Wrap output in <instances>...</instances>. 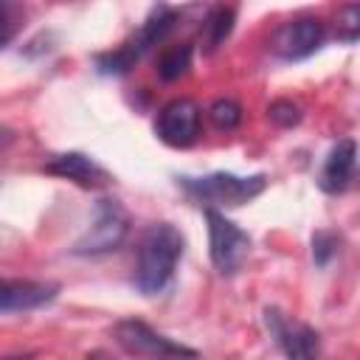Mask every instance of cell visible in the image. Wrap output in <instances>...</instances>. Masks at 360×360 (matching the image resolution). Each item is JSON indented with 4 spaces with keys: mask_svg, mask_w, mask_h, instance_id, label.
<instances>
[{
    "mask_svg": "<svg viewBox=\"0 0 360 360\" xmlns=\"http://www.w3.org/2000/svg\"><path fill=\"white\" fill-rule=\"evenodd\" d=\"M180 256H183V233L169 222L149 225L138 248V264L132 276L135 287L143 295H158L160 290H166Z\"/></svg>",
    "mask_w": 360,
    "mask_h": 360,
    "instance_id": "1",
    "label": "cell"
},
{
    "mask_svg": "<svg viewBox=\"0 0 360 360\" xmlns=\"http://www.w3.org/2000/svg\"><path fill=\"white\" fill-rule=\"evenodd\" d=\"M180 186L205 205H242L264 191L267 177H236L228 172H214L208 177H180Z\"/></svg>",
    "mask_w": 360,
    "mask_h": 360,
    "instance_id": "2",
    "label": "cell"
},
{
    "mask_svg": "<svg viewBox=\"0 0 360 360\" xmlns=\"http://www.w3.org/2000/svg\"><path fill=\"white\" fill-rule=\"evenodd\" d=\"M205 222H208V245H211L214 267L222 276L239 273V267L250 253V236L211 205H205Z\"/></svg>",
    "mask_w": 360,
    "mask_h": 360,
    "instance_id": "3",
    "label": "cell"
},
{
    "mask_svg": "<svg viewBox=\"0 0 360 360\" xmlns=\"http://www.w3.org/2000/svg\"><path fill=\"white\" fill-rule=\"evenodd\" d=\"M127 231H129L127 211L121 208L118 200L104 197L96 205V219H93L90 231L73 245V253L76 256H104V253H112L127 239Z\"/></svg>",
    "mask_w": 360,
    "mask_h": 360,
    "instance_id": "4",
    "label": "cell"
},
{
    "mask_svg": "<svg viewBox=\"0 0 360 360\" xmlns=\"http://www.w3.org/2000/svg\"><path fill=\"white\" fill-rule=\"evenodd\" d=\"M321 42H323V22L315 17H301V20L284 22L267 39L270 51L284 62H295V59L315 53L321 48Z\"/></svg>",
    "mask_w": 360,
    "mask_h": 360,
    "instance_id": "5",
    "label": "cell"
},
{
    "mask_svg": "<svg viewBox=\"0 0 360 360\" xmlns=\"http://www.w3.org/2000/svg\"><path fill=\"white\" fill-rule=\"evenodd\" d=\"M115 340L129 354H143V357H197L194 349L158 335L143 321H118L115 323Z\"/></svg>",
    "mask_w": 360,
    "mask_h": 360,
    "instance_id": "6",
    "label": "cell"
},
{
    "mask_svg": "<svg viewBox=\"0 0 360 360\" xmlns=\"http://www.w3.org/2000/svg\"><path fill=\"white\" fill-rule=\"evenodd\" d=\"M200 107L197 101L191 98H174L169 101L160 112H158V121H155V132L163 143L174 146V149H183V146H191L200 135Z\"/></svg>",
    "mask_w": 360,
    "mask_h": 360,
    "instance_id": "7",
    "label": "cell"
},
{
    "mask_svg": "<svg viewBox=\"0 0 360 360\" xmlns=\"http://www.w3.org/2000/svg\"><path fill=\"white\" fill-rule=\"evenodd\" d=\"M59 292L56 284H37V281H3L0 287V309L8 312H25L37 309L48 301H53Z\"/></svg>",
    "mask_w": 360,
    "mask_h": 360,
    "instance_id": "8",
    "label": "cell"
},
{
    "mask_svg": "<svg viewBox=\"0 0 360 360\" xmlns=\"http://www.w3.org/2000/svg\"><path fill=\"white\" fill-rule=\"evenodd\" d=\"M267 326L273 332V338L278 340V346L284 349V354L290 357H312L318 354V332L309 326H292L287 323L276 309H267Z\"/></svg>",
    "mask_w": 360,
    "mask_h": 360,
    "instance_id": "9",
    "label": "cell"
},
{
    "mask_svg": "<svg viewBox=\"0 0 360 360\" xmlns=\"http://www.w3.org/2000/svg\"><path fill=\"white\" fill-rule=\"evenodd\" d=\"M174 20H177V14H174L172 8L158 6V8L149 14V20L141 25V31L135 34V39H129V42L121 48V56H127V65L132 68V65H135L152 45H158V42L172 31Z\"/></svg>",
    "mask_w": 360,
    "mask_h": 360,
    "instance_id": "10",
    "label": "cell"
},
{
    "mask_svg": "<svg viewBox=\"0 0 360 360\" xmlns=\"http://www.w3.org/2000/svg\"><path fill=\"white\" fill-rule=\"evenodd\" d=\"M45 172H48V174H56V177H65V180H73V183L87 186V188L101 186V183L107 180L104 169L96 166V163H93L87 155H82V152H65V155L53 158V160L45 166Z\"/></svg>",
    "mask_w": 360,
    "mask_h": 360,
    "instance_id": "11",
    "label": "cell"
},
{
    "mask_svg": "<svg viewBox=\"0 0 360 360\" xmlns=\"http://www.w3.org/2000/svg\"><path fill=\"white\" fill-rule=\"evenodd\" d=\"M354 158H357V146L354 141L343 138L332 146L326 163H323V172H321V188L329 191V194H338L346 188L349 177H352V169H354Z\"/></svg>",
    "mask_w": 360,
    "mask_h": 360,
    "instance_id": "12",
    "label": "cell"
},
{
    "mask_svg": "<svg viewBox=\"0 0 360 360\" xmlns=\"http://www.w3.org/2000/svg\"><path fill=\"white\" fill-rule=\"evenodd\" d=\"M231 28H233V11L228 6L211 8L208 17H205V22H202V31H200L202 34V48L205 51H217L228 39Z\"/></svg>",
    "mask_w": 360,
    "mask_h": 360,
    "instance_id": "13",
    "label": "cell"
},
{
    "mask_svg": "<svg viewBox=\"0 0 360 360\" xmlns=\"http://www.w3.org/2000/svg\"><path fill=\"white\" fill-rule=\"evenodd\" d=\"M188 68H191V45H186V42L166 48L158 59V76L163 82H174L180 76H186Z\"/></svg>",
    "mask_w": 360,
    "mask_h": 360,
    "instance_id": "14",
    "label": "cell"
},
{
    "mask_svg": "<svg viewBox=\"0 0 360 360\" xmlns=\"http://www.w3.org/2000/svg\"><path fill=\"white\" fill-rule=\"evenodd\" d=\"M335 37L340 42H357L360 39V3H349L335 17Z\"/></svg>",
    "mask_w": 360,
    "mask_h": 360,
    "instance_id": "15",
    "label": "cell"
},
{
    "mask_svg": "<svg viewBox=\"0 0 360 360\" xmlns=\"http://www.w3.org/2000/svg\"><path fill=\"white\" fill-rule=\"evenodd\" d=\"M208 118H211V124L217 129H233L242 121V107L236 101H231V98H219V101L211 104Z\"/></svg>",
    "mask_w": 360,
    "mask_h": 360,
    "instance_id": "16",
    "label": "cell"
},
{
    "mask_svg": "<svg viewBox=\"0 0 360 360\" xmlns=\"http://www.w3.org/2000/svg\"><path fill=\"white\" fill-rule=\"evenodd\" d=\"M267 115H270V121H273L276 127L290 129V127H295V124L301 121V107H298L295 101H290V98H276V101L267 107Z\"/></svg>",
    "mask_w": 360,
    "mask_h": 360,
    "instance_id": "17",
    "label": "cell"
},
{
    "mask_svg": "<svg viewBox=\"0 0 360 360\" xmlns=\"http://www.w3.org/2000/svg\"><path fill=\"white\" fill-rule=\"evenodd\" d=\"M335 250H338V239L329 233V231H318L315 236H312V259H315V264H329V259L335 256Z\"/></svg>",
    "mask_w": 360,
    "mask_h": 360,
    "instance_id": "18",
    "label": "cell"
}]
</instances>
